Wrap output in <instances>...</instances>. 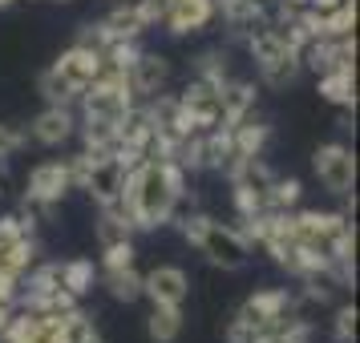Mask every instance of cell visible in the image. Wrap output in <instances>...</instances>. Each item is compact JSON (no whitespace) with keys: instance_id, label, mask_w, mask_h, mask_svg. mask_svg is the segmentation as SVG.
<instances>
[{"instance_id":"6da1fadb","label":"cell","mask_w":360,"mask_h":343,"mask_svg":"<svg viewBox=\"0 0 360 343\" xmlns=\"http://www.w3.org/2000/svg\"><path fill=\"white\" fill-rule=\"evenodd\" d=\"M182 194H186V170L174 158H150L126 174L117 210L134 230H154L174 218Z\"/></svg>"},{"instance_id":"7a4b0ae2","label":"cell","mask_w":360,"mask_h":343,"mask_svg":"<svg viewBox=\"0 0 360 343\" xmlns=\"http://www.w3.org/2000/svg\"><path fill=\"white\" fill-rule=\"evenodd\" d=\"M182 234L186 243L198 246L211 267H223V271H243L247 259H251V243L239 227H227L219 218H207V214H191L182 218Z\"/></svg>"},{"instance_id":"3957f363","label":"cell","mask_w":360,"mask_h":343,"mask_svg":"<svg viewBox=\"0 0 360 343\" xmlns=\"http://www.w3.org/2000/svg\"><path fill=\"white\" fill-rule=\"evenodd\" d=\"M82 154H85V149H82ZM85 158H89V166H85V178H82L77 190H85L101 210H105V206H117L122 186H126V174H130L126 162H122L117 154H98V158H94V154H85Z\"/></svg>"},{"instance_id":"277c9868","label":"cell","mask_w":360,"mask_h":343,"mask_svg":"<svg viewBox=\"0 0 360 343\" xmlns=\"http://www.w3.org/2000/svg\"><path fill=\"white\" fill-rule=\"evenodd\" d=\"M316 178L324 182L328 194L336 198H352V186H356V158H352V149L340 146V142H328V146L316 149Z\"/></svg>"},{"instance_id":"5b68a950","label":"cell","mask_w":360,"mask_h":343,"mask_svg":"<svg viewBox=\"0 0 360 343\" xmlns=\"http://www.w3.org/2000/svg\"><path fill=\"white\" fill-rule=\"evenodd\" d=\"M73 190V178H69L65 162H41L29 174V194H25V210H41L49 214L61 198Z\"/></svg>"},{"instance_id":"8992f818","label":"cell","mask_w":360,"mask_h":343,"mask_svg":"<svg viewBox=\"0 0 360 343\" xmlns=\"http://www.w3.org/2000/svg\"><path fill=\"white\" fill-rule=\"evenodd\" d=\"M223 81H214V77H198V81L186 85V93H179V105L182 114L191 117V126L195 130H214V126H223Z\"/></svg>"},{"instance_id":"52a82bcc","label":"cell","mask_w":360,"mask_h":343,"mask_svg":"<svg viewBox=\"0 0 360 343\" xmlns=\"http://www.w3.org/2000/svg\"><path fill=\"white\" fill-rule=\"evenodd\" d=\"M142 295L154 307H182L191 295V278L182 267H154L150 275H142Z\"/></svg>"},{"instance_id":"ba28073f","label":"cell","mask_w":360,"mask_h":343,"mask_svg":"<svg viewBox=\"0 0 360 343\" xmlns=\"http://www.w3.org/2000/svg\"><path fill=\"white\" fill-rule=\"evenodd\" d=\"M57 73L65 77L73 89H77V97H82V89L85 85H94L98 81V73H101V53L98 49H85V45H69L61 57H57Z\"/></svg>"},{"instance_id":"9c48e42d","label":"cell","mask_w":360,"mask_h":343,"mask_svg":"<svg viewBox=\"0 0 360 343\" xmlns=\"http://www.w3.org/2000/svg\"><path fill=\"white\" fill-rule=\"evenodd\" d=\"M214 13H219V4L214 0H179V4H170L162 13V25H166V33H198V29H207L214 20Z\"/></svg>"},{"instance_id":"30bf717a","label":"cell","mask_w":360,"mask_h":343,"mask_svg":"<svg viewBox=\"0 0 360 343\" xmlns=\"http://www.w3.org/2000/svg\"><path fill=\"white\" fill-rule=\"evenodd\" d=\"M126 73H130L134 97H154V93H162L166 81H170V61L158 57V53H138Z\"/></svg>"},{"instance_id":"8fae6325","label":"cell","mask_w":360,"mask_h":343,"mask_svg":"<svg viewBox=\"0 0 360 343\" xmlns=\"http://www.w3.org/2000/svg\"><path fill=\"white\" fill-rule=\"evenodd\" d=\"M292 311V295L283 291V287H267V291H255L251 299H247L243 307H239V315H243L247 323H251V331L259 323H267V319H279V315H288Z\"/></svg>"},{"instance_id":"7c38bea8","label":"cell","mask_w":360,"mask_h":343,"mask_svg":"<svg viewBox=\"0 0 360 343\" xmlns=\"http://www.w3.org/2000/svg\"><path fill=\"white\" fill-rule=\"evenodd\" d=\"M73 130H77V121H73V109L69 105H49L33 121V137L41 146H65L69 137H73Z\"/></svg>"},{"instance_id":"4fadbf2b","label":"cell","mask_w":360,"mask_h":343,"mask_svg":"<svg viewBox=\"0 0 360 343\" xmlns=\"http://www.w3.org/2000/svg\"><path fill=\"white\" fill-rule=\"evenodd\" d=\"M101 29H105V36H126V41H138V33L150 29L142 0H126V4H117L114 13L101 20Z\"/></svg>"},{"instance_id":"5bb4252c","label":"cell","mask_w":360,"mask_h":343,"mask_svg":"<svg viewBox=\"0 0 360 343\" xmlns=\"http://www.w3.org/2000/svg\"><path fill=\"white\" fill-rule=\"evenodd\" d=\"M320 97L332 105H356V69H332L320 73Z\"/></svg>"},{"instance_id":"9a60e30c","label":"cell","mask_w":360,"mask_h":343,"mask_svg":"<svg viewBox=\"0 0 360 343\" xmlns=\"http://www.w3.org/2000/svg\"><path fill=\"white\" fill-rule=\"evenodd\" d=\"M227 130H231V142H235V154H239V158H255V154H263L267 137H271V126L251 121V117L235 121V126H227Z\"/></svg>"},{"instance_id":"2e32d148","label":"cell","mask_w":360,"mask_h":343,"mask_svg":"<svg viewBox=\"0 0 360 343\" xmlns=\"http://www.w3.org/2000/svg\"><path fill=\"white\" fill-rule=\"evenodd\" d=\"M219 101H223V126H235V121H243V117L251 114V105H255V85H247V81L227 85L223 81Z\"/></svg>"},{"instance_id":"e0dca14e","label":"cell","mask_w":360,"mask_h":343,"mask_svg":"<svg viewBox=\"0 0 360 343\" xmlns=\"http://www.w3.org/2000/svg\"><path fill=\"white\" fill-rule=\"evenodd\" d=\"M33 255H37L33 234H29V238H13V243H0V271L25 278V271L33 267Z\"/></svg>"},{"instance_id":"ac0fdd59","label":"cell","mask_w":360,"mask_h":343,"mask_svg":"<svg viewBox=\"0 0 360 343\" xmlns=\"http://www.w3.org/2000/svg\"><path fill=\"white\" fill-rule=\"evenodd\" d=\"M263 73V85H271V89H288V85L300 81V73H304V61H300V53L288 49L283 57H276L267 69H259Z\"/></svg>"},{"instance_id":"d6986e66","label":"cell","mask_w":360,"mask_h":343,"mask_svg":"<svg viewBox=\"0 0 360 343\" xmlns=\"http://www.w3.org/2000/svg\"><path fill=\"white\" fill-rule=\"evenodd\" d=\"M146 331L154 343H174L182 335V307H154L146 319Z\"/></svg>"},{"instance_id":"ffe728a7","label":"cell","mask_w":360,"mask_h":343,"mask_svg":"<svg viewBox=\"0 0 360 343\" xmlns=\"http://www.w3.org/2000/svg\"><path fill=\"white\" fill-rule=\"evenodd\" d=\"M61 343H101V335H98V327H94V319L73 307L61 315Z\"/></svg>"},{"instance_id":"44dd1931","label":"cell","mask_w":360,"mask_h":343,"mask_svg":"<svg viewBox=\"0 0 360 343\" xmlns=\"http://www.w3.org/2000/svg\"><path fill=\"white\" fill-rule=\"evenodd\" d=\"M105 287L117 303H138L142 299V275L134 267H122V271H105Z\"/></svg>"},{"instance_id":"7402d4cb","label":"cell","mask_w":360,"mask_h":343,"mask_svg":"<svg viewBox=\"0 0 360 343\" xmlns=\"http://www.w3.org/2000/svg\"><path fill=\"white\" fill-rule=\"evenodd\" d=\"M61 287H65L69 295H77V299H82V295L94 287V262H89V259L61 262Z\"/></svg>"},{"instance_id":"603a6c76","label":"cell","mask_w":360,"mask_h":343,"mask_svg":"<svg viewBox=\"0 0 360 343\" xmlns=\"http://www.w3.org/2000/svg\"><path fill=\"white\" fill-rule=\"evenodd\" d=\"M37 89H41V97L49 101V105H73V101H77V89H73V85H69L57 69H45Z\"/></svg>"},{"instance_id":"cb8c5ba5","label":"cell","mask_w":360,"mask_h":343,"mask_svg":"<svg viewBox=\"0 0 360 343\" xmlns=\"http://www.w3.org/2000/svg\"><path fill=\"white\" fill-rule=\"evenodd\" d=\"M300 194H304V186L295 178H276L271 182V210H292Z\"/></svg>"},{"instance_id":"d4e9b609","label":"cell","mask_w":360,"mask_h":343,"mask_svg":"<svg viewBox=\"0 0 360 343\" xmlns=\"http://www.w3.org/2000/svg\"><path fill=\"white\" fill-rule=\"evenodd\" d=\"M122 267H134V243L130 238L101 246V271H122Z\"/></svg>"},{"instance_id":"484cf974","label":"cell","mask_w":360,"mask_h":343,"mask_svg":"<svg viewBox=\"0 0 360 343\" xmlns=\"http://www.w3.org/2000/svg\"><path fill=\"white\" fill-rule=\"evenodd\" d=\"M332 339H336V343H352V339H356V307H340V311H336Z\"/></svg>"},{"instance_id":"4316f807","label":"cell","mask_w":360,"mask_h":343,"mask_svg":"<svg viewBox=\"0 0 360 343\" xmlns=\"http://www.w3.org/2000/svg\"><path fill=\"white\" fill-rule=\"evenodd\" d=\"M20 146H25V133H17L13 126H4V121H0V158H8V154H17Z\"/></svg>"},{"instance_id":"83f0119b","label":"cell","mask_w":360,"mask_h":343,"mask_svg":"<svg viewBox=\"0 0 360 343\" xmlns=\"http://www.w3.org/2000/svg\"><path fill=\"white\" fill-rule=\"evenodd\" d=\"M170 4H179V0H142V8H146V20L154 25V20H162V13L170 8Z\"/></svg>"},{"instance_id":"f1b7e54d","label":"cell","mask_w":360,"mask_h":343,"mask_svg":"<svg viewBox=\"0 0 360 343\" xmlns=\"http://www.w3.org/2000/svg\"><path fill=\"white\" fill-rule=\"evenodd\" d=\"M311 13H328V8H336V4H344V0H304Z\"/></svg>"},{"instance_id":"f546056e","label":"cell","mask_w":360,"mask_h":343,"mask_svg":"<svg viewBox=\"0 0 360 343\" xmlns=\"http://www.w3.org/2000/svg\"><path fill=\"white\" fill-rule=\"evenodd\" d=\"M13 303H4V299H0V331H4V327H8V319H13Z\"/></svg>"},{"instance_id":"4dcf8cb0","label":"cell","mask_w":360,"mask_h":343,"mask_svg":"<svg viewBox=\"0 0 360 343\" xmlns=\"http://www.w3.org/2000/svg\"><path fill=\"white\" fill-rule=\"evenodd\" d=\"M13 4H17V0H0V8H13Z\"/></svg>"}]
</instances>
